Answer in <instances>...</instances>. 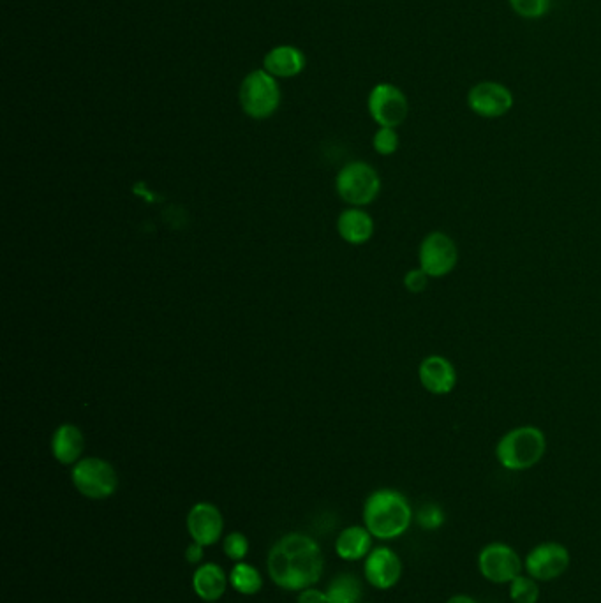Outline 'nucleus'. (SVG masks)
I'll use <instances>...</instances> for the list:
<instances>
[{"label":"nucleus","instance_id":"19","mask_svg":"<svg viewBox=\"0 0 601 603\" xmlns=\"http://www.w3.org/2000/svg\"><path fill=\"white\" fill-rule=\"evenodd\" d=\"M374 536L365 526H349L342 529L335 540V552L344 561H362L369 556Z\"/></svg>","mask_w":601,"mask_h":603},{"label":"nucleus","instance_id":"6","mask_svg":"<svg viewBox=\"0 0 601 603\" xmlns=\"http://www.w3.org/2000/svg\"><path fill=\"white\" fill-rule=\"evenodd\" d=\"M71 482L83 498L94 501L112 498L119 489V475L112 462L101 457H83L76 462L71 469Z\"/></svg>","mask_w":601,"mask_h":603},{"label":"nucleus","instance_id":"2","mask_svg":"<svg viewBox=\"0 0 601 603\" xmlns=\"http://www.w3.org/2000/svg\"><path fill=\"white\" fill-rule=\"evenodd\" d=\"M362 519L376 540L390 542L408 533L415 521V510L401 491L385 487L365 499Z\"/></svg>","mask_w":601,"mask_h":603},{"label":"nucleus","instance_id":"31","mask_svg":"<svg viewBox=\"0 0 601 603\" xmlns=\"http://www.w3.org/2000/svg\"><path fill=\"white\" fill-rule=\"evenodd\" d=\"M217 603V602H216Z\"/></svg>","mask_w":601,"mask_h":603},{"label":"nucleus","instance_id":"22","mask_svg":"<svg viewBox=\"0 0 601 603\" xmlns=\"http://www.w3.org/2000/svg\"><path fill=\"white\" fill-rule=\"evenodd\" d=\"M508 595L513 603H538L542 595L540 582L524 572L508 584Z\"/></svg>","mask_w":601,"mask_h":603},{"label":"nucleus","instance_id":"15","mask_svg":"<svg viewBox=\"0 0 601 603\" xmlns=\"http://www.w3.org/2000/svg\"><path fill=\"white\" fill-rule=\"evenodd\" d=\"M230 588V574L217 563H201L193 574V591L203 602L216 603Z\"/></svg>","mask_w":601,"mask_h":603},{"label":"nucleus","instance_id":"11","mask_svg":"<svg viewBox=\"0 0 601 603\" xmlns=\"http://www.w3.org/2000/svg\"><path fill=\"white\" fill-rule=\"evenodd\" d=\"M515 97L512 90L499 82H480L468 92V106L471 112L482 119H501L512 112Z\"/></svg>","mask_w":601,"mask_h":603},{"label":"nucleus","instance_id":"29","mask_svg":"<svg viewBox=\"0 0 601 603\" xmlns=\"http://www.w3.org/2000/svg\"><path fill=\"white\" fill-rule=\"evenodd\" d=\"M184 556H186V561L189 565L200 566L203 563V559H205V547L191 540V544L187 545Z\"/></svg>","mask_w":601,"mask_h":603},{"label":"nucleus","instance_id":"20","mask_svg":"<svg viewBox=\"0 0 601 603\" xmlns=\"http://www.w3.org/2000/svg\"><path fill=\"white\" fill-rule=\"evenodd\" d=\"M325 593L328 603H362L364 586L357 575L339 574L328 582Z\"/></svg>","mask_w":601,"mask_h":603},{"label":"nucleus","instance_id":"8","mask_svg":"<svg viewBox=\"0 0 601 603\" xmlns=\"http://www.w3.org/2000/svg\"><path fill=\"white\" fill-rule=\"evenodd\" d=\"M478 572L492 584H510L515 577L524 574V559L512 545L492 542L478 552Z\"/></svg>","mask_w":601,"mask_h":603},{"label":"nucleus","instance_id":"24","mask_svg":"<svg viewBox=\"0 0 601 603\" xmlns=\"http://www.w3.org/2000/svg\"><path fill=\"white\" fill-rule=\"evenodd\" d=\"M399 145H401V138L394 127H379L372 138V147L379 156H394L399 150Z\"/></svg>","mask_w":601,"mask_h":603},{"label":"nucleus","instance_id":"3","mask_svg":"<svg viewBox=\"0 0 601 603\" xmlns=\"http://www.w3.org/2000/svg\"><path fill=\"white\" fill-rule=\"evenodd\" d=\"M496 461L506 471L535 468L547 454V436L536 425H519L505 432L496 445Z\"/></svg>","mask_w":601,"mask_h":603},{"label":"nucleus","instance_id":"4","mask_svg":"<svg viewBox=\"0 0 601 603\" xmlns=\"http://www.w3.org/2000/svg\"><path fill=\"white\" fill-rule=\"evenodd\" d=\"M335 191L349 207H367L381 193V179L376 168L364 161L348 163L335 177Z\"/></svg>","mask_w":601,"mask_h":603},{"label":"nucleus","instance_id":"17","mask_svg":"<svg viewBox=\"0 0 601 603\" xmlns=\"http://www.w3.org/2000/svg\"><path fill=\"white\" fill-rule=\"evenodd\" d=\"M305 55L291 45L275 46L263 59V69L274 78H295L305 69Z\"/></svg>","mask_w":601,"mask_h":603},{"label":"nucleus","instance_id":"14","mask_svg":"<svg viewBox=\"0 0 601 603\" xmlns=\"http://www.w3.org/2000/svg\"><path fill=\"white\" fill-rule=\"evenodd\" d=\"M418 380L425 392L441 397L452 394L457 387L459 374L448 358L443 355H429L418 365Z\"/></svg>","mask_w":601,"mask_h":603},{"label":"nucleus","instance_id":"13","mask_svg":"<svg viewBox=\"0 0 601 603\" xmlns=\"http://www.w3.org/2000/svg\"><path fill=\"white\" fill-rule=\"evenodd\" d=\"M187 533L193 542L210 547L224 535V517L221 510L208 501H200L189 510L186 519Z\"/></svg>","mask_w":601,"mask_h":603},{"label":"nucleus","instance_id":"23","mask_svg":"<svg viewBox=\"0 0 601 603\" xmlns=\"http://www.w3.org/2000/svg\"><path fill=\"white\" fill-rule=\"evenodd\" d=\"M416 524L425 531H436L446 522V514L438 503H425L415 514Z\"/></svg>","mask_w":601,"mask_h":603},{"label":"nucleus","instance_id":"5","mask_svg":"<svg viewBox=\"0 0 601 603\" xmlns=\"http://www.w3.org/2000/svg\"><path fill=\"white\" fill-rule=\"evenodd\" d=\"M238 99L247 117L265 120L281 105V89L274 76L268 75L265 69H256L245 76Z\"/></svg>","mask_w":601,"mask_h":603},{"label":"nucleus","instance_id":"21","mask_svg":"<svg viewBox=\"0 0 601 603\" xmlns=\"http://www.w3.org/2000/svg\"><path fill=\"white\" fill-rule=\"evenodd\" d=\"M230 586L240 595L254 596L258 595L263 589L265 581H263V575L260 574V570L256 566L240 561L231 568Z\"/></svg>","mask_w":601,"mask_h":603},{"label":"nucleus","instance_id":"10","mask_svg":"<svg viewBox=\"0 0 601 603\" xmlns=\"http://www.w3.org/2000/svg\"><path fill=\"white\" fill-rule=\"evenodd\" d=\"M367 108L379 127L397 129L408 119V97L392 83H378L369 94Z\"/></svg>","mask_w":601,"mask_h":603},{"label":"nucleus","instance_id":"28","mask_svg":"<svg viewBox=\"0 0 601 603\" xmlns=\"http://www.w3.org/2000/svg\"><path fill=\"white\" fill-rule=\"evenodd\" d=\"M297 603H328L327 593L312 586L298 593Z\"/></svg>","mask_w":601,"mask_h":603},{"label":"nucleus","instance_id":"12","mask_svg":"<svg viewBox=\"0 0 601 603\" xmlns=\"http://www.w3.org/2000/svg\"><path fill=\"white\" fill-rule=\"evenodd\" d=\"M402 572L404 565L401 556L386 545L374 547L364 559L365 581L379 591L395 588L401 582Z\"/></svg>","mask_w":601,"mask_h":603},{"label":"nucleus","instance_id":"18","mask_svg":"<svg viewBox=\"0 0 601 603\" xmlns=\"http://www.w3.org/2000/svg\"><path fill=\"white\" fill-rule=\"evenodd\" d=\"M337 231L344 242L351 246H362L374 235V219L360 207H349L337 219Z\"/></svg>","mask_w":601,"mask_h":603},{"label":"nucleus","instance_id":"7","mask_svg":"<svg viewBox=\"0 0 601 603\" xmlns=\"http://www.w3.org/2000/svg\"><path fill=\"white\" fill-rule=\"evenodd\" d=\"M459 265V246L445 231H431L418 247V267L431 279L450 276Z\"/></svg>","mask_w":601,"mask_h":603},{"label":"nucleus","instance_id":"27","mask_svg":"<svg viewBox=\"0 0 601 603\" xmlns=\"http://www.w3.org/2000/svg\"><path fill=\"white\" fill-rule=\"evenodd\" d=\"M429 281H431V277L427 276L420 267L411 268V270H408V272L404 274V279H402L404 288H406L409 293H415V295L427 290Z\"/></svg>","mask_w":601,"mask_h":603},{"label":"nucleus","instance_id":"16","mask_svg":"<svg viewBox=\"0 0 601 603\" xmlns=\"http://www.w3.org/2000/svg\"><path fill=\"white\" fill-rule=\"evenodd\" d=\"M85 450V436L80 427L73 424H62L55 429L52 436V455L62 466H75L82 461Z\"/></svg>","mask_w":601,"mask_h":603},{"label":"nucleus","instance_id":"25","mask_svg":"<svg viewBox=\"0 0 601 603\" xmlns=\"http://www.w3.org/2000/svg\"><path fill=\"white\" fill-rule=\"evenodd\" d=\"M223 552L224 556L233 561V563L244 561L247 558V554H249V540H247V536L244 533H240V531H231V533L224 536Z\"/></svg>","mask_w":601,"mask_h":603},{"label":"nucleus","instance_id":"9","mask_svg":"<svg viewBox=\"0 0 601 603\" xmlns=\"http://www.w3.org/2000/svg\"><path fill=\"white\" fill-rule=\"evenodd\" d=\"M572 565V554L561 542H542L527 552L524 572L538 582L557 581Z\"/></svg>","mask_w":601,"mask_h":603},{"label":"nucleus","instance_id":"26","mask_svg":"<svg viewBox=\"0 0 601 603\" xmlns=\"http://www.w3.org/2000/svg\"><path fill=\"white\" fill-rule=\"evenodd\" d=\"M515 15L526 20H540L549 13L550 0H508Z\"/></svg>","mask_w":601,"mask_h":603},{"label":"nucleus","instance_id":"1","mask_svg":"<svg viewBox=\"0 0 601 603\" xmlns=\"http://www.w3.org/2000/svg\"><path fill=\"white\" fill-rule=\"evenodd\" d=\"M270 581L284 591H304L321 581L325 554L321 545L300 531L281 536L268 552Z\"/></svg>","mask_w":601,"mask_h":603},{"label":"nucleus","instance_id":"30","mask_svg":"<svg viewBox=\"0 0 601 603\" xmlns=\"http://www.w3.org/2000/svg\"><path fill=\"white\" fill-rule=\"evenodd\" d=\"M446 603H478L476 598L473 596L464 595V593H459V595H453L446 600Z\"/></svg>","mask_w":601,"mask_h":603}]
</instances>
